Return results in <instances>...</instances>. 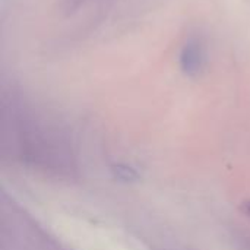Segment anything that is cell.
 <instances>
[{
    "label": "cell",
    "instance_id": "cell-1",
    "mask_svg": "<svg viewBox=\"0 0 250 250\" xmlns=\"http://www.w3.org/2000/svg\"><path fill=\"white\" fill-rule=\"evenodd\" d=\"M205 64V50L198 40H190L185 44L180 53V67L188 76H198Z\"/></svg>",
    "mask_w": 250,
    "mask_h": 250
}]
</instances>
